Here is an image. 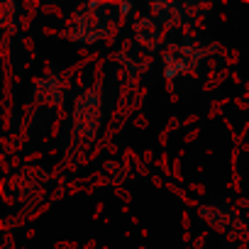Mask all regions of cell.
<instances>
[{
  "instance_id": "1",
  "label": "cell",
  "mask_w": 249,
  "mask_h": 249,
  "mask_svg": "<svg viewBox=\"0 0 249 249\" xmlns=\"http://www.w3.org/2000/svg\"><path fill=\"white\" fill-rule=\"evenodd\" d=\"M149 27V18L147 20H140L137 25H135V32H137V37L142 39V44H147V47H154V42H159V27L154 25L152 30H147Z\"/></svg>"
},
{
  "instance_id": "2",
  "label": "cell",
  "mask_w": 249,
  "mask_h": 249,
  "mask_svg": "<svg viewBox=\"0 0 249 249\" xmlns=\"http://www.w3.org/2000/svg\"><path fill=\"white\" fill-rule=\"evenodd\" d=\"M120 13H122V15L132 13V3H122V5H120Z\"/></svg>"
}]
</instances>
